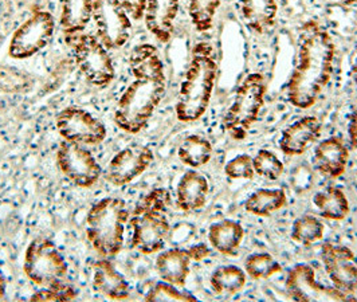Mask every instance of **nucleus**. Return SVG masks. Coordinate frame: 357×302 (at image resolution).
Instances as JSON below:
<instances>
[{
	"mask_svg": "<svg viewBox=\"0 0 357 302\" xmlns=\"http://www.w3.org/2000/svg\"><path fill=\"white\" fill-rule=\"evenodd\" d=\"M255 175L266 180H278L285 172V165L280 158L268 149H261L252 156Z\"/></svg>",
	"mask_w": 357,
	"mask_h": 302,
	"instance_id": "72a5a7b5",
	"label": "nucleus"
},
{
	"mask_svg": "<svg viewBox=\"0 0 357 302\" xmlns=\"http://www.w3.org/2000/svg\"><path fill=\"white\" fill-rule=\"evenodd\" d=\"M180 0H146L144 23L146 30L161 43H168L175 31Z\"/></svg>",
	"mask_w": 357,
	"mask_h": 302,
	"instance_id": "a211bd4d",
	"label": "nucleus"
},
{
	"mask_svg": "<svg viewBox=\"0 0 357 302\" xmlns=\"http://www.w3.org/2000/svg\"><path fill=\"white\" fill-rule=\"evenodd\" d=\"M348 137L351 145L357 149V107L351 114L349 123H348Z\"/></svg>",
	"mask_w": 357,
	"mask_h": 302,
	"instance_id": "58836bf2",
	"label": "nucleus"
},
{
	"mask_svg": "<svg viewBox=\"0 0 357 302\" xmlns=\"http://www.w3.org/2000/svg\"><path fill=\"white\" fill-rule=\"evenodd\" d=\"M23 271L38 287H52L68 282L69 265L52 239L39 236L26 249Z\"/></svg>",
	"mask_w": 357,
	"mask_h": 302,
	"instance_id": "0eeeda50",
	"label": "nucleus"
},
{
	"mask_svg": "<svg viewBox=\"0 0 357 302\" xmlns=\"http://www.w3.org/2000/svg\"><path fill=\"white\" fill-rule=\"evenodd\" d=\"M265 94L266 82L261 73H251L242 81L223 117V129L232 140L246 139L265 105Z\"/></svg>",
	"mask_w": 357,
	"mask_h": 302,
	"instance_id": "423d86ee",
	"label": "nucleus"
},
{
	"mask_svg": "<svg viewBox=\"0 0 357 302\" xmlns=\"http://www.w3.org/2000/svg\"><path fill=\"white\" fill-rule=\"evenodd\" d=\"M225 174L231 180H249L254 178L255 171L252 165V156L248 153L238 155L227 161L225 165Z\"/></svg>",
	"mask_w": 357,
	"mask_h": 302,
	"instance_id": "e433bc0d",
	"label": "nucleus"
},
{
	"mask_svg": "<svg viewBox=\"0 0 357 302\" xmlns=\"http://www.w3.org/2000/svg\"><path fill=\"white\" fill-rule=\"evenodd\" d=\"M94 0H61L59 26L65 42L84 33L93 19Z\"/></svg>",
	"mask_w": 357,
	"mask_h": 302,
	"instance_id": "5701e85b",
	"label": "nucleus"
},
{
	"mask_svg": "<svg viewBox=\"0 0 357 302\" xmlns=\"http://www.w3.org/2000/svg\"><path fill=\"white\" fill-rule=\"evenodd\" d=\"M285 290L294 301H355V297L335 286H325L316 280L314 269L297 264L287 271Z\"/></svg>",
	"mask_w": 357,
	"mask_h": 302,
	"instance_id": "ddd939ff",
	"label": "nucleus"
},
{
	"mask_svg": "<svg viewBox=\"0 0 357 302\" xmlns=\"http://www.w3.org/2000/svg\"><path fill=\"white\" fill-rule=\"evenodd\" d=\"M287 204V196L281 188H261L251 194L245 202V210L254 216H270Z\"/></svg>",
	"mask_w": 357,
	"mask_h": 302,
	"instance_id": "cd10ccee",
	"label": "nucleus"
},
{
	"mask_svg": "<svg viewBox=\"0 0 357 302\" xmlns=\"http://www.w3.org/2000/svg\"><path fill=\"white\" fill-rule=\"evenodd\" d=\"M348 161L349 149L339 136H331L319 142L313 153L317 171L328 178H340L345 172Z\"/></svg>",
	"mask_w": 357,
	"mask_h": 302,
	"instance_id": "aec40b11",
	"label": "nucleus"
},
{
	"mask_svg": "<svg viewBox=\"0 0 357 302\" xmlns=\"http://www.w3.org/2000/svg\"><path fill=\"white\" fill-rule=\"evenodd\" d=\"M66 45L72 47L75 65L90 85L105 88L113 82L116 77L114 62L98 36L84 31L66 40Z\"/></svg>",
	"mask_w": 357,
	"mask_h": 302,
	"instance_id": "6e6552de",
	"label": "nucleus"
},
{
	"mask_svg": "<svg viewBox=\"0 0 357 302\" xmlns=\"http://www.w3.org/2000/svg\"><path fill=\"white\" fill-rule=\"evenodd\" d=\"M36 78L29 71L10 65H0V93L27 94L36 86Z\"/></svg>",
	"mask_w": 357,
	"mask_h": 302,
	"instance_id": "c756f323",
	"label": "nucleus"
},
{
	"mask_svg": "<svg viewBox=\"0 0 357 302\" xmlns=\"http://www.w3.org/2000/svg\"><path fill=\"white\" fill-rule=\"evenodd\" d=\"M155 160L153 151L142 144H132L120 149L107 164L104 178L113 187H124L135 181Z\"/></svg>",
	"mask_w": 357,
	"mask_h": 302,
	"instance_id": "4468645a",
	"label": "nucleus"
},
{
	"mask_svg": "<svg viewBox=\"0 0 357 302\" xmlns=\"http://www.w3.org/2000/svg\"><path fill=\"white\" fill-rule=\"evenodd\" d=\"M6 289H7V281H6V277L0 269V300L4 299L6 296Z\"/></svg>",
	"mask_w": 357,
	"mask_h": 302,
	"instance_id": "a19ab883",
	"label": "nucleus"
},
{
	"mask_svg": "<svg viewBox=\"0 0 357 302\" xmlns=\"http://www.w3.org/2000/svg\"><path fill=\"white\" fill-rule=\"evenodd\" d=\"M78 297V290L74 285L65 282L52 287H39L31 294L30 301H73Z\"/></svg>",
	"mask_w": 357,
	"mask_h": 302,
	"instance_id": "c9c22d12",
	"label": "nucleus"
},
{
	"mask_svg": "<svg viewBox=\"0 0 357 302\" xmlns=\"http://www.w3.org/2000/svg\"><path fill=\"white\" fill-rule=\"evenodd\" d=\"M93 20L98 39L109 50L123 49L132 36V18L117 0H94Z\"/></svg>",
	"mask_w": 357,
	"mask_h": 302,
	"instance_id": "f8f14e48",
	"label": "nucleus"
},
{
	"mask_svg": "<svg viewBox=\"0 0 357 302\" xmlns=\"http://www.w3.org/2000/svg\"><path fill=\"white\" fill-rule=\"evenodd\" d=\"M167 91V75H137L120 96L113 121L128 135H139L155 114Z\"/></svg>",
	"mask_w": 357,
	"mask_h": 302,
	"instance_id": "20e7f679",
	"label": "nucleus"
},
{
	"mask_svg": "<svg viewBox=\"0 0 357 302\" xmlns=\"http://www.w3.org/2000/svg\"><path fill=\"white\" fill-rule=\"evenodd\" d=\"M56 22L47 10H36L23 23L10 39L8 55L13 59L24 61L45 50L55 34Z\"/></svg>",
	"mask_w": 357,
	"mask_h": 302,
	"instance_id": "1a4fd4ad",
	"label": "nucleus"
},
{
	"mask_svg": "<svg viewBox=\"0 0 357 302\" xmlns=\"http://www.w3.org/2000/svg\"><path fill=\"white\" fill-rule=\"evenodd\" d=\"M322 124L316 116H304L287 125L280 139V149L286 156H301L320 139Z\"/></svg>",
	"mask_w": 357,
	"mask_h": 302,
	"instance_id": "f3484780",
	"label": "nucleus"
},
{
	"mask_svg": "<svg viewBox=\"0 0 357 302\" xmlns=\"http://www.w3.org/2000/svg\"><path fill=\"white\" fill-rule=\"evenodd\" d=\"M213 144L199 135L187 136L178 148V160L192 169L207 165L213 159Z\"/></svg>",
	"mask_w": 357,
	"mask_h": 302,
	"instance_id": "bb28decb",
	"label": "nucleus"
},
{
	"mask_svg": "<svg viewBox=\"0 0 357 302\" xmlns=\"http://www.w3.org/2000/svg\"><path fill=\"white\" fill-rule=\"evenodd\" d=\"M351 75L354 82L357 85V45L355 47V54H354V61H352V69H351Z\"/></svg>",
	"mask_w": 357,
	"mask_h": 302,
	"instance_id": "ea45409f",
	"label": "nucleus"
},
{
	"mask_svg": "<svg viewBox=\"0 0 357 302\" xmlns=\"http://www.w3.org/2000/svg\"><path fill=\"white\" fill-rule=\"evenodd\" d=\"M220 4L222 0H188V15L197 31L207 33L213 29Z\"/></svg>",
	"mask_w": 357,
	"mask_h": 302,
	"instance_id": "2f4dec72",
	"label": "nucleus"
},
{
	"mask_svg": "<svg viewBox=\"0 0 357 302\" xmlns=\"http://www.w3.org/2000/svg\"><path fill=\"white\" fill-rule=\"evenodd\" d=\"M145 301H197L192 293L183 290L176 285L169 284L167 281H159L153 285L144 297Z\"/></svg>",
	"mask_w": 357,
	"mask_h": 302,
	"instance_id": "f704fd0d",
	"label": "nucleus"
},
{
	"mask_svg": "<svg viewBox=\"0 0 357 302\" xmlns=\"http://www.w3.org/2000/svg\"><path fill=\"white\" fill-rule=\"evenodd\" d=\"M245 271L254 281L268 280L282 271L281 264L268 252H254L245 261Z\"/></svg>",
	"mask_w": 357,
	"mask_h": 302,
	"instance_id": "473e14b6",
	"label": "nucleus"
},
{
	"mask_svg": "<svg viewBox=\"0 0 357 302\" xmlns=\"http://www.w3.org/2000/svg\"><path fill=\"white\" fill-rule=\"evenodd\" d=\"M55 126L65 142L86 146L98 145L107 136L105 124L89 110L78 105L63 107L55 117Z\"/></svg>",
	"mask_w": 357,
	"mask_h": 302,
	"instance_id": "9b49d317",
	"label": "nucleus"
},
{
	"mask_svg": "<svg viewBox=\"0 0 357 302\" xmlns=\"http://www.w3.org/2000/svg\"><path fill=\"white\" fill-rule=\"evenodd\" d=\"M313 204L322 218L329 220H344L351 211L345 192L335 186L320 190L313 196Z\"/></svg>",
	"mask_w": 357,
	"mask_h": 302,
	"instance_id": "393cba45",
	"label": "nucleus"
},
{
	"mask_svg": "<svg viewBox=\"0 0 357 302\" xmlns=\"http://www.w3.org/2000/svg\"><path fill=\"white\" fill-rule=\"evenodd\" d=\"M211 249L206 243L192 245L188 249L161 250L158 252L155 269L162 281L183 287L191 271L192 262H200L210 257Z\"/></svg>",
	"mask_w": 357,
	"mask_h": 302,
	"instance_id": "2eb2a0df",
	"label": "nucleus"
},
{
	"mask_svg": "<svg viewBox=\"0 0 357 302\" xmlns=\"http://www.w3.org/2000/svg\"><path fill=\"white\" fill-rule=\"evenodd\" d=\"M325 234V226L314 215H303L293 222L290 236L291 239L303 246H310L320 242Z\"/></svg>",
	"mask_w": 357,
	"mask_h": 302,
	"instance_id": "7c9ffc66",
	"label": "nucleus"
},
{
	"mask_svg": "<svg viewBox=\"0 0 357 302\" xmlns=\"http://www.w3.org/2000/svg\"><path fill=\"white\" fill-rule=\"evenodd\" d=\"M341 3H344V4H347V6H354V4H356L357 0H340Z\"/></svg>",
	"mask_w": 357,
	"mask_h": 302,
	"instance_id": "79ce46f5",
	"label": "nucleus"
},
{
	"mask_svg": "<svg viewBox=\"0 0 357 302\" xmlns=\"http://www.w3.org/2000/svg\"><path fill=\"white\" fill-rule=\"evenodd\" d=\"M336 58V43L329 31L316 20L300 30L296 66L286 85V97L293 107L309 109L328 86Z\"/></svg>",
	"mask_w": 357,
	"mask_h": 302,
	"instance_id": "f257e3e1",
	"label": "nucleus"
},
{
	"mask_svg": "<svg viewBox=\"0 0 357 302\" xmlns=\"http://www.w3.org/2000/svg\"><path fill=\"white\" fill-rule=\"evenodd\" d=\"M129 68L133 77L165 74L160 53L158 47L151 43H142L133 47L129 55Z\"/></svg>",
	"mask_w": 357,
	"mask_h": 302,
	"instance_id": "a878e982",
	"label": "nucleus"
},
{
	"mask_svg": "<svg viewBox=\"0 0 357 302\" xmlns=\"http://www.w3.org/2000/svg\"><path fill=\"white\" fill-rule=\"evenodd\" d=\"M171 204L172 197L167 188H155L137 203L129 219L132 249L144 255L164 250L171 235V223L167 218Z\"/></svg>",
	"mask_w": 357,
	"mask_h": 302,
	"instance_id": "7ed1b4c3",
	"label": "nucleus"
},
{
	"mask_svg": "<svg viewBox=\"0 0 357 302\" xmlns=\"http://www.w3.org/2000/svg\"><path fill=\"white\" fill-rule=\"evenodd\" d=\"M130 211L126 200L102 197L90 207L85 232L91 248L101 258H116L124 248Z\"/></svg>",
	"mask_w": 357,
	"mask_h": 302,
	"instance_id": "39448f33",
	"label": "nucleus"
},
{
	"mask_svg": "<svg viewBox=\"0 0 357 302\" xmlns=\"http://www.w3.org/2000/svg\"><path fill=\"white\" fill-rule=\"evenodd\" d=\"M218 78V59L214 47L208 42H199L180 82L175 104L176 119L191 124L200 120L210 107Z\"/></svg>",
	"mask_w": 357,
	"mask_h": 302,
	"instance_id": "f03ea898",
	"label": "nucleus"
},
{
	"mask_svg": "<svg viewBox=\"0 0 357 302\" xmlns=\"http://www.w3.org/2000/svg\"><path fill=\"white\" fill-rule=\"evenodd\" d=\"M117 3L126 10L132 20H142L144 18L146 0H117Z\"/></svg>",
	"mask_w": 357,
	"mask_h": 302,
	"instance_id": "4c0bfd02",
	"label": "nucleus"
},
{
	"mask_svg": "<svg viewBox=\"0 0 357 302\" xmlns=\"http://www.w3.org/2000/svg\"><path fill=\"white\" fill-rule=\"evenodd\" d=\"M320 255L325 271L335 287L351 296L357 292V258L352 250L325 242Z\"/></svg>",
	"mask_w": 357,
	"mask_h": 302,
	"instance_id": "dca6fc26",
	"label": "nucleus"
},
{
	"mask_svg": "<svg viewBox=\"0 0 357 302\" xmlns=\"http://www.w3.org/2000/svg\"><path fill=\"white\" fill-rule=\"evenodd\" d=\"M210 246L223 255H231L238 249L245 238L243 226L232 219L215 222L207 232Z\"/></svg>",
	"mask_w": 357,
	"mask_h": 302,
	"instance_id": "b1692460",
	"label": "nucleus"
},
{
	"mask_svg": "<svg viewBox=\"0 0 357 302\" xmlns=\"http://www.w3.org/2000/svg\"><path fill=\"white\" fill-rule=\"evenodd\" d=\"M91 286L96 293L107 300L121 301L130 297V284L109 258L100 257V259L94 262Z\"/></svg>",
	"mask_w": 357,
	"mask_h": 302,
	"instance_id": "6ab92c4d",
	"label": "nucleus"
},
{
	"mask_svg": "<svg viewBox=\"0 0 357 302\" xmlns=\"http://www.w3.org/2000/svg\"><path fill=\"white\" fill-rule=\"evenodd\" d=\"M59 171L79 188H91L101 178L102 167L86 145L63 142L56 149Z\"/></svg>",
	"mask_w": 357,
	"mask_h": 302,
	"instance_id": "9d476101",
	"label": "nucleus"
},
{
	"mask_svg": "<svg viewBox=\"0 0 357 302\" xmlns=\"http://www.w3.org/2000/svg\"><path fill=\"white\" fill-rule=\"evenodd\" d=\"M210 194L208 179L197 169H188L178 179L176 204L184 213H192L204 207Z\"/></svg>",
	"mask_w": 357,
	"mask_h": 302,
	"instance_id": "412c9836",
	"label": "nucleus"
},
{
	"mask_svg": "<svg viewBox=\"0 0 357 302\" xmlns=\"http://www.w3.org/2000/svg\"><path fill=\"white\" fill-rule=\"evenodd\" d=\"M248 282L245 269L235 265L216 267L210 275V286L219 296H234L239 293Z\"/></svg>",
	"mask_w": 357,
	"mask_h": 302,
	"instance_id": "c85d7f7f",
	"label": "nucleus"
},
{
	"mask_svg": "<svg viewBox=\"0 0 357 302\" xmlns=\"http://www.w3.org/2000/svg\"><path fill=\"white\" fill-rule=\"evenodd\" d=\"M238 10L246 27L255 34H266L278 15L277 0H238Z\"/></svg>",
	"mask_w": 357,
	"mask_h": 302,
	"instance_id": "4be33fe9",
	"label": "nucleus"
}]
</instances>
